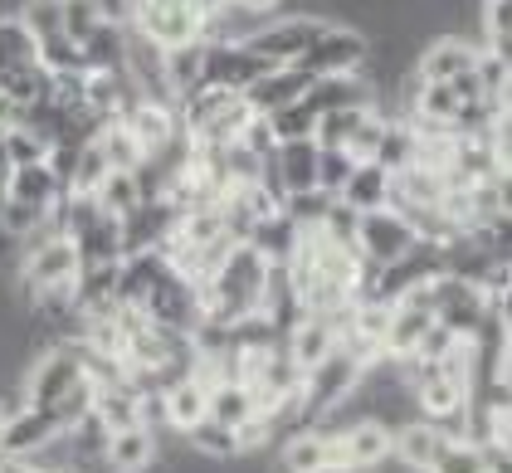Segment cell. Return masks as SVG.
Segmentation results:
<instances>
[{"instance_id": "1", "label": "cell", "mask_w": 512, "mask_h": 473, "mask_svg": "<svg viewBox=\"0 0 512 473\" xmlns=\"http://www.w3.org/2000/svg\"><path fill=\"white\" fill-rule=\"evenodd\" d=\"M54 215H59L64 239L74 244L79 264H118L122 259V220L108 215L93 196H64Z\"/></svg>"}, {"instance_id": "2", "label": "cell", "mask_w": 512, "mask_h": 473, "mask_svg": "<svg viewBox=\"0 0 512 473\" xmlns=\"http://www.w3.org/2000/svg\"><path fill=\"white\" fill-rule=\"evenodd\" d=\"M83 381V356L79 347H44L35 361H30V371H25V386H20V405H30V410H59L69 395L79 391Z\"/></svg>"}, {"instance_id": "3", "label": "cell", "mask_w": 512, "mask_h": 473, "mask_svg": "<svg viewBox=\"0 0 512 473\" xmlns=\"http://www.w3.org/2000/svg\"><path fill=\"white\" fill-rule=\"evenodd\" d=\"M356 386H361V361L347 356L342 347H332L317 366L303 371V386H298V405H303L308 425H322V420H327Z\"/></svg>"}, {"instance_id": "4", "label": "cell", "mask_w": 512, "mask_h": 473, "mask_svg": "<svg viewBox=\"0 0 512 473\" xmlns=\"http://www.w3.org/2000/svg\"><path fill=\"white\" fill-rule=\"evenodd\" d=\"M327 25H332V20H322V15H269L254 35H244L239 44H244L254 59H264L269 69H293Z\"/></svg>"}, {"instance_id": "5", "label": "cell", "mask_w": 512, "mask_h": 473, "mask_svg": "<svg viewBox=\"0 0 512 473\" xmlns=\"http://www.w3.org/2000/svg\"><path fill=\"white\" fill-rule=\"evenodd\" d=\"M420 239H415V230L405 225V215L400 210H366V215H356V230H352V249L356 259L371 269V274H381V269H391V264H400L410 249H415Z\"/></svg>"}, {"instance_id": "6", "label": "cell", "mask_w": 512, "mask_h": 473, "mask_svg": "<svg viewBox=\"0 0 512 473\" xmlns=\"http://www.w3.org/2000/svg\"><path fill=\"white\" fill-rule=\"evenodd\" d=\"M430 313L439 327H449L454 337H478L488 322H508V317H493L488 313V298L483 288L469 283V278H454V274H439L430 278Z\"/></svg>"}, {"instance_id": "7", "label": "cell", "mask_w": 512, "mask_h": 473, "mask_svg": "<svg viewBox=\"0 0 512 473\" xmlns=\"http://www.w3.org/2000/svg\"><path fill=\"white\" fill-rule=\"evenodd\" d=\"M361 64H366V35H356L352 25L332 20L293 69H303L308 79H342V74H361Z\"/></svg>"}, {"instance_id": "8", "label": "cell", "mask_w": 512, "mask_h": 473, "mask_svg": "<svg viewBox=\"0 0 512 473\" xmlns=\"http://www.w3.org/2000/svg\"><path fill=\"white\" fill-rule=\"evenodd\" d=\"M200 25H205V15L191 0H137V10H132V30L147 35L157 49L200 40Z\"/></svg>"}, {"instance_id": "9", "label": "cell", "mask_w": 512, "mask_h": 473, "mask_svg": "<svg viewBox=\"0 0 512 473\" xmlns=\"http://www.w3.org/2000/svg\"><path fill=\"white\" fill-rule=\"evenodd\" d=\"M264 186H269V196L283 205V200L293 196H308L317 191V142H278L274 152L264 157V176H259Z\"/></svg>"}, {"instance_id": "10", "label": "cell", "mask_w": 512, "mask_h": 473, "mask_svg": "<svg viewBox=\"0 0 512 473\" xmlns=\"http://www.w3.org/2000/svg\"><path fill=\"white\" fill-rule=\"evenodd\" d=\"M478 59H483V49L469 35H434L420 44L410 74L420 83H464L469 74H478Z\"/></svg>"}, {"instance_id": "11", "label": "cell", "mask_w": 512, "mask_h": 473, "mask_svg": "<svg viewBox=\"0 0 512 473\" xmlns=\"http://www.w3.org/2000/svg\"><path fill=\"white\" fill-rule=\"evenodd\" d=\"M79 274V254H74V244L64 235H49L40 244H30L25 249V259H20V298H30V293H44V288H64V283H74Z\"/></svg>"}, {"instance_id": "12", "label": "cell", "mask_w": 512, "mask_h": 473, "mask_svg": "<svg viewBox=\"0 0 512 473\" xmlns=\"http://www.w3.org/2000/svg\"><path fill=\"white\" fill-rule=\"evenodd\" d=\"M264 74H269V64L254 59L244 44H205L200 88H230V93H244L249 83H259Z\"/></svg>"}, {"instance_id": "13", "label": "cell", "mask_w": 512, "mask_h": 473, "mask_svg": "<svg viewBox=\"0 0 512 473\" xmlns=\"http://www.w3.org/2000/svg\"><path fill=\"white\" fill-rule=\"evenodd\" d=\"M176 205L171 200H142L132 215H122V259L132 254H161L176 230Z\"/></svg>"}, {"instance_id": "14", "label": "cell", "mask_w": 512, "mask_h": 473, "mask_svg": "<svg viewBox=\"0 0 512 473\" xmlns=\"http://www.w3.org/2000/svg\"><path fill=\"white\" fill-rule=\"evenodd\" d=\"M308 74L303 69H269L259 83H249L239 98H244V108H249V118H274L283 108H293L303 93H308Z\"/></svg>"}, {"instance_id": "15", "label": "cell", "mask_w": 512, "mask_h": 473, "mask_svg": "<svg viewBox=\"0 0 512 473\" xmlns=\"http://www.w3.org/2000/svg\"><path fill=\"white\" fill-rule=\"evenodd\" d=\"M59 420L49 415V410H30V405H20L15 410V420L0 430V454L5 459H35L44 444H54L59 439Z\"/></svg>"}, {"instance_id": "16", "label": "cell", "mask_w": 512, "mask_h": 473, "mask_svg": "<svg viewBox=\"0 0 512 473\" xmlns=\"http://www.w3.org/2000/svg\"><path fill=\"white\" fill-rule=\"evenodd\" d=\"M308 113L322 118V113H337V108H371L376 103V83L366 74H342V79H313L308 93H303Z\"/></svg>"}, {"instance_id": "17", "label": "cell", "mask_w": 512, "mask_h": 473, "mask_svg": "<svg viewBox=\"0 0 512 473\" xmlns=\"http://www.w3.org/2000/svg\"><path fill=\"white\" fill-rule=\"evenodd\" d=\"M157 459H161V434L142 430V425L108 434V449H103V469L108 473H147Z\"/></svg>"}, {"instance_id": "18", "label": "cell", "mask_w": 512, "mask_h": 473, "mask_svg": "<svg viewBox=\"0 0 512 473\" xmlns=\"http://www.w3.org/2000/svg\"><path fill=\"white\" fill-rule=\"evenodd\" d=\"M244 244H249L264 264H283V269H288V264L298 259V249H303V230L293 225L288 210H278V215H269V220H259Z\"/></svg>"}, {"instance_id": "19", "label": "cell", "mask_w": 512, "mask_h": 473, "mask_svg": "<svg viewBox=\"0 0 512 473\" xmlns=\"http://www.w3.org/2000/svg\"><path fill=\"white\" fill-rule=\"evenodd\" d=\"M444 439H449V434L434 430L430 420H405L400 430H391V459L400 469L425 473L434 464V454L444 449Z\"/></svg>"}, {"instance_id": "20", "label": "cell", "mask_w": 512, "mask_h": 473, "mask_svg": "<svg viewBox=\"0 0 512 473\" xmlns=\"http://www.w3.org/2000/svg\"><path fill=\"white\" fill-rule=\"evenodd\" d=\"M64 196H69V191L54 181L49 166H20V171H10V181H5V200L30 205V210H40V215H54V210L64 205Z\"/></svg>"}, {"instance_id": "21", "label": "cell", "mask_w": 512, "mask_h": 473, "mask_svg": "<svg viewBox=\"0 0 512 473\" xmlns=\"http://www.w3.org/2000/svg\"><path fill=\"white\" fill-rule=\"evenodd\" d=\"M425 473H508V449H483L473 439H444Z\"/></svg>"}, {"instance_id": "22", "label": "cell", "mask_w": 512, "mask_h": 473, "mask_svg": "<svg viewBox=\"0 0 512 473\" xmlns=\"http://www.w3.org/2000/svg\"><path fill=\"white\" fill-rule=\"evenodd\" d=\"M337 205H347L352 215H366V210H386L391 205V171L376 166V161H361L347 186L337 191Z\"/></svg>"}, {"instance_id": "23", "label": "cell", "mask_w": 512, "mask_h": 473, "mask_svg": "<svg viewBox=\"0 0 512 473\" xmlns=\"http://www.w3.org/2000/svg\"><path fill=\"white\" fill-rule=\"evenodd\" d=\"M205 400H210V391L200 386L191 371H186V376H176V381H166V386H161V405H166V430H176V434L196 430L200 420H205Z\"/></svg>"}, {"instance_id": "24", "label": "cell", "mask_w": 512, "mask_h": 473, "mask_svg": "<svg viewBox=\"0 0 512 473\" xmlns=\"http://www.w3.org/2000/svg\"><path fill=\"white\" fill-rule=\"evenodd\" d=\"M205 420L225 425V430H244L249 420H259V405H254V391L244 381H220L210 386V400H205Z\"/></svg>"}, {"instance_id": "25", "label": "cell", "mask_w": 512, "mask_h": 473, "mask_svg": "<svg viewBox=\"0 0 512 473\" xmlns=\"http://www.w3.org/2000/svg\"><path fill=\"white\" fill-rule=\"evenodd\" d=\"M274 454H278L274 469H288V473H327V434H322V430H298V434H288Z\"/></svg>"}, {"instance_id": "26", "label": "cell", "mask_w": 512, "mask_h": 473, "mask_svg": "<svg viewBox=\"0 0 512 473\" xmlns=\"http://www.w3.org/2000/svg\"><path fill=\"white\" fill-rule=\"evenodd\" d=\"M478 49L512 59V0H478Z\"/></svg>"}, {"instance_id": "27", "label": "cell", "mask_w": 512, "mask_h": 473, "mask_svg": "<svg viewBox=\"0 0 512 473\" xmlns=\"http://www.w3.org/2000/svg\"><path fill=\"white\" fill-rule=\"evenodd\" d=\"M181 439H186V449H191V454L210 459V464H230V459H239L235 430H225V425H215V420H200L196 430H186Z\"/></svg>"}, {"instance_id": "28", "label": "cell", "mask_w": 512, "mask_h": 473, "mask_svg": "<svg viewBox=\"0 0 512 473\" xmlns=\"http://www.w3.org/2000/svg\"><path fill=\"white\" fill-rule=\"evenodd\" d=\"M0 152L10 161V171H20V166H44L49 161V142H44L40 132L10 122V127H0Z\"/></svg>"}, {"instance_id": "29", "label": "cell", "mask_w": 512, "mask_h": 473, "mask_svg": "<svg viewBox=\"0 0 512 473\" xmlns=\"http://www.w3.org/2000/svg\"><path fill=\"white\" fill-rule=\"evenodd\" d=\"M122 35H127V30H118V25H98V30L79 44L83 69H88V74H113V69H122Z\"/></svg>"}, {"instance_id": "30", "label": "cell", "mask_w": 512, "mask_h": 473, "mask_svg": "<svg viewBox=\"0 0 512 473\" xmlns=\"http://www.w3.org/2000/svg\"><path fill=\"white\" fill-rule=\"evenodd\" d=\"M93 142H98V152L108 157V166H113V171H137V166L147 161V152L137 147V137H132V132H127L118 118L103 122V132H98Z\"/></svg>"}, {"instance_id": "31", "label": "cell", "mask_w": 512, "mask_h": 473, "mask_svg": "<svg viewBox=\"0 0 512 473\" xmlns=\"http://www.w3.org/2000/svg\"><path fill=\"white\" fill-rule=\"evenodd\" d=\"M15 20H20V30L35 44L54 40V35H64V0H25L15 10Z\"/></svg>"}, {"instance_id": "32", "label": "cell", "mask_w": 512, "mask_h": 473, "mask_svg": "<svg viewBox=\"0 0 512 473\" xmlns=\"http://www.w3.org/2000/svg\"><path fill=\"white\" fill-rule=\"evenodd\" d=\"M98 205H103V210H108V215H132V210H137V205H142V181H137V171H108V181H103V186H98Z\"/></svg>"}, {"instance_id": "33", "label": "cell", "mask_w": 512, "mask_h": 473, "mask_svg": "<svg viewBox=\"0 0 512 473\" xmlns=\"http://www.w3.org/2000/svg\"><path fill=\"white\" fill-rule=\"evenodd\" d=\"M108 157L98 152V142H83L74 157V176H69V196H98V186L108 181Z\"/></svg>"}, {"instance_id": "34", "label": "cell", "mask_w": 512, "mask_h": 473, "mask_svg": "<svg viewBox=\"0 0 512 473\" xmlns=\"http://www.w3.org/2000/svg\"><path fill=\"white\" fill-rule=\"evenodd\" d=\"M35 64H40L44 74H88L83 69V49L74 40H64V35L35 44Z\"/></svg>"}, {"instance_id": "35", "label": "cell", "mask_w": 512, "mask_h": 473, "mask_svg": "<svg viewBox=\"0 0 512 473\" xmlns=\"http://www.w3.org/2000/svg\"><path fill=\"white\" fill-rule=\"evenodd\" d=\"M25 64H35V40L20 30L15 15H5V20H0V74L25 69Z\"/></svg>"}, {"instance_id": "36", "label": "cell", "mask_w": 512, "mask_h": 473, "mask_svg": "<svg viewBox=\"0 0 512 473\" xmlns=\"http://www.w3.org/2000/svg\"><path fill=\"white\" fill-rule=\"evenodd\" d=\"M381 137H386V118L371 108V113L352 127V137L342 142V152H347L356 166H361V161H376V152H381Z\"/></svg>"}, {"instance_id": "37", "label": "cell", "mask_w": 512, "mask_h": 473, "mask_svg": "<svg viewBox=\"0 0 512 473\" xmlns=\"http://www.w3.org/2000/svg\"><path fill=\"white\" fill-rule=\"evenodd\" d=\"M356 171V161L342 147H317V191L337 200V191L347 186V176Z\"/></svg>"}, {"instance_id": "38", "label": "cell", "mask_w": 512, "mask_h": 473, "mask_svg": "<svg viewBox=\"0 0 512 473\" xmlns=\"http://www.w3.org/2000/svg\"><path fill=\"white\" fill-rule=\"evenodd\" d=\"M366 113H371V108H337V113H322L317 127H313V142L317 147H342V142L352 137V127L366 118Z\"/></svg>"}, {"instance_id": "39", "label": "cell", "mask_w": 512, "mask_h": 473, "mask_svg": "<svg viewBox=\"0 0 512 473\" xmlns=\"http://www.w3.org/2000/svg\"><path fill=\"white\" fill-rule=\"evenodd\" d=\"M103 20H98V10H93V0H64V40L83 44L93 30H98Z\"/></svg>"}, {"instance_id": "40", "label": "cell", "mask_w": 512, "mask_h": 473, "mask_svg": "<svg viewBox=\"0 0 512 473\" xmlns=\"http://www.w3.org/2000/svg\"><path fill=\"white\" fill-rule=\"evenodd\" d=\"M230 5H239V10H249V15H274L283 0H230Z\"/></svg>"}, {"instance_id": "41", "label": "cell", "mask_w": 512, "mask_h": 473, "mask_svg": "<svg viewBox=\"0 0 512 473\" xmlns=\"http://www.w3.org/2000/svg\"><path fill=\"white\" fill-rule=\"evenodd\" d=\"M0 473H44L35 459H0Z\"/></svg>"}, {"instance_id": "42", "label": "cell", "mask_w": 512, "mask_h": 473, "mask_svg": "<svg viewBox=\"0 0 512 473\" xmlns=\"http://www.w3.org/2000/svg\"><path fill=\"white\" fill-rule=\"evenodd\" d=\"M191 5H196L200 15H215V10H220V5H225V0H191Z\"/></svg>"}, {"instance_id": "43", "label": "cell", "mask_w": 512, "mask_h": 473, "mask_svg": "<svg viewBox=\"0 0 512 473\" xmlns=\"http://www.w3.org/2000/svg\"><path fill=\"white\" fill-rule=\"evenodd\" d=\"M5 181H10V161H5V152H0V200H5Z\"/></svg>"}, {"instance_id": "44", "label": "cell", "mask_w": 512, "mask_h": 473, "mask_svg": "<svg viewBox=\"0 0 512 473\" xmlns=\"http://www.w3.org/2000/svg\"><path fill=\"white\" fill-rule=\"evenodd\" d=\"M274 473H288V469H274Z\"/></svg>"}, {"instance_id": "45", "label": "cell", "mask_w": 512, "mask_h": 473, "mask_svg": "<svg viewBox=\"0 0 512 473\" xmlns=\"http://www.w3.org/2000/svg\"><path fill=\"white\" fill-rule=\"evenodd\" d=\"M64 473H74V469H64Z\"/></svg>"}, {"instance_id": "46", "label": "cell", "mask_w": 512, "mask_h": 473, "mask_svg": "<svg viewBox=\"0 0 512 473\" xmlns=\"http://www.w3.org/2000/svg\"><path fill=\"white\" fill-rule=\"evenodd\" d=\"M0 459H5V454H0Z\"/></svg>"}]
</instances>
